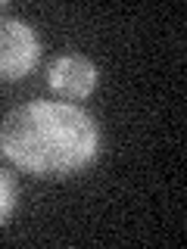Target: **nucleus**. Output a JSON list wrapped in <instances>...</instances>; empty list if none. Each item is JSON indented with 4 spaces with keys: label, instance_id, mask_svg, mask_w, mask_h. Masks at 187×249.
<instances>
[{
    "label": "nucleus",
    "instance_id": "1",
    "mask_svg": "<svg viewBox=\"0 0 187 249\" xmlns=\"http://www.w3.org/2000/svg\"><path fill=\"white\" fill-rule=\"evenodd\" d=\"M97 119L59 100H31L0 122V153L35 178H69L100 156Z\"/></svg>",
    "mask_w": 187,
    "mask_h": 249
},
{
    "label": "nucleus",
    "instance_id": "2",
    "mask_svg": "<svg viewBox=\"0 0 187 249\" xmlns=\"http://www.w3.org/2000/svg\"><path fill=\"white\" fill-rule=\"evenodd\" d=\"M41 41L22 19H0V81H19L37 66Z\"/></svg>",
    "mask_w": 187,
    "mask_h": 249
},
{
    "label": "nucleus",
    "instance_id": "3",
    "mask_svg": "<svg viewBox=\"0 0 187 249\" xmlns=\"http://www.w3.org/2000/svg\"><path fill=\"white\" fill-rule=\"evenodd\" d=\"M100 81V69L81 53H62L47 66V84L62 100H84L91 97Z\"/></svg>",
    "mask_w": 187,
    "mask_h": 249
},
{
    "label": "nucleus",
    "instance_id": "4",
    "mask_svg": "<svg viewBox=\"0 0 187 249\" xmlns=\"http://www.w3.org/2000/svg\"><path fill=\"white\" fill-rule=\"evenodd\" d=\"M16 199H19V184L6 168H0V224H6V218L13 215Z\"/></svg>",
    "mask_w": 187,
    "mask_h": 249
},
{
    "label": "nucleus",
    "instance_id": "5",
    "mask_svg": "<svg viewBox=\"0 0 187 249\" xmlns=\"http://www.w3.org/2000/svg\"><path fill=\"white\" fill-rule=\"evenodd\" d=\"M3 6H6V0H0V10H3Z\"/></svg>",
    "mask_w": 187,
    "mask_h": 249
}]
</instances>
